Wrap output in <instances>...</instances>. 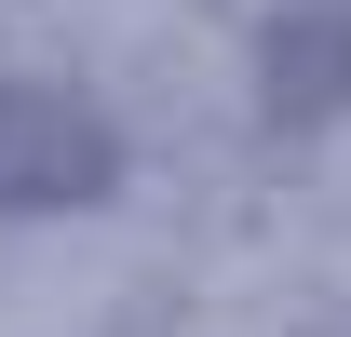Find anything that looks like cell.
I'll return each mask as SVG.
<instances>
[{
    "label": "cell",
    "mask_w": 351,
    "mask_h": 337,
    "mask_svg": "<svg viewBox=\"0 0 351 337\" xmlns=\"http://www.w3.org/2000/svg\"><path fill=\"white\" fill-rule=\"evenodd\" d=\"M122 189V122L68 82L0 68V216H95Z\"/></svg>",
    "instance_id": "6da1fadb"
},
{
    "label": "cell",
    "mask_w": 351,
    "mask_h": 337,
    "mask_svg": "<svg viewBox=\"0 0 351 337\" xmlns=\"http://www.w3.org/2000/svg\"><path fill=\"white\" fill-rule=\"evenodd\" d=\"M257 122L270 135L351 122V0H284L257 27Z\"/></svg>",
    "instance_id": "7a4b0ae2"
}]
</instances>
